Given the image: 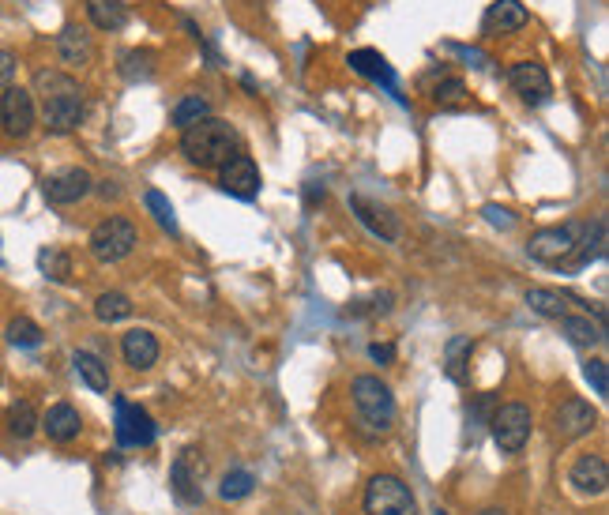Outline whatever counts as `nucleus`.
<instances>
[{"label":"nucleus","instance_id":"4be33fe9","mask_svg":"<svg viewBox=\"0 0 609 515\" xmlns=\"http://www.w3.org/2000/svg\"><path fill=\"white\" fill-rule=\"evenodd\" d=\"M121 354H125V361L132 365V369L147 373V369L158 361V339L151 335V331L132 328V331H125V335H121Z\"/></svg>","mask_w":609,"mask_h":515},{"label":"nucleus","instance_id":"1a4fd4ad","mask_svg":"<svg viewBox=\"0 0 609 515\" xmlns=\"http://www.w3.org/2000/svg\"><path fill=\"white\" fill-rule=\"evenodd\" d=\"M594 425H598V410L572 395V399H564V403L557 406V414H553V437L561 440V444H572V440L587 437Z\"/></svg>","mask_w":609,"mask_h":515},{"label":"nucleus","instance_id":"423d86ee","mask_svg":"<svg viewBox=\"0 0 609 515\" xmlns=\"http://www.w3.org/2000/svg\"><path fill=\"white\" fill-rule=\"evenodd\" d=\"M579 237H583V222L546 226V230L531 234V241H527V256H531V260H538V264L561 267V264H568V260H572Z\"/></svg>","mask_w":609,"mask_h":515},{"label":"nucleus","instance_id":"a878e982","mask_svg":"<svg viewBox=\"0 0 609 515\" xmlns=\"http://www.w3.org/2000/svg\"><path fill=\"white\" fill-rule=\"evenodd\" d=\"M72 365H76L79 380L91 391H110V369H106L102 358H94L91 350H76V354H72Z\"/></svg>","mask_w":609,"mask_h":515},{"label":"nucleus","instance_id":"9b49d317","mask_svg":"<svg viewBox=\"0 0 609 515\" xmlns=\"http://www.w3.org/2000/svg\"><path fill=\"white\" fill-rule=\"evenodd\" d=\"M94 188V177L83 166H72V170H61V173H49L42 192H46V200L53 207H72L79 203L83 196H91Z\"/></svg>","mask_w":609,"mask_h":515},{"label":"nucleus","instance_id":"0eeeda50","mask_svg":"<svg viewBox=\"0 0 609 515\" xmlns=\"http://www.w3.org/2000/svg\"><path fill=\"white\" fill-rule=\"evenodd\" d=\"M493 440H497V448L500 452H508V455H516L523 452V444L531 440L534 433V414H531V406H523V403H504L493 414Z\"/></svg>","mask_w":609,"mask_h":515},{"label":"nucleus","instance_id":"bb28decb","mask_svg":"<svg viewBox=\"0 0 609 515\" xmlns=\"http://www.w3.org/2000/svg\"><path fill=\"white\" fill-rule=\"evenodd\" d=\"M470 354H474V339H470V335H455L452 343L444 346V373L452 376L455 384H463V380H467Z\"/></svg>","mask_w":609,"mask_h":515},{"label":"nucleus","instance_id":"72a5a7b5","mask_svg":"<svg viewBox=\"0 0 609 515\" xmlns=\"http://www.w3.org/2000/svg\"><path fill=\"white\" fill-rule=\"evenodd\" d=\"M252 489H256V474H249V470H230L219 485V497L222 500H245Z\"/></svg>","mask_w":609,"mask_h":515},{"label":"nucleus","instance_id":"dca6fc26","mask_svg":"<svg viewBox=\"0 0 609 515\" xmlns=\"http://www.w3.org/2000/svg\"><path fill=\"white\" fill-rule=\"evenodd\" d=\"M568 485L583 493V497H602L609 489V463L606 455H579L572 470H568Z\"/></svg>","mask_w":609,"mask_h":515},{"label":"nucleus","instance_id":"ddd939ff","mask_svg":"<svg viewBox=\"0 0 609 515\" xmlns=\"http://www.w3.org/2000/svg\"><path fill=\"white\" fill-rule=\"evenodd\" d=\"M219 185L226 196H237V200H256L260 196V170L249 155H230L222 162V177Z\"/></svg>","mask_w":609,"mask_h":515},{"label":"nucleus","instance_id":"a19ab883","mask_svg":"<svg viewBox=\"0 0 609 515\" xmlns=\"http://www.w3.org/2000/svg\"><path fill=\"white\" fill-rule=\"evenodd\" d=\"M324 200V185H316V181H309V185H305V207H309V211H313L316 203Z\"/></svg>","mask_w":609,"mask_h":515},{"label":"nucleus","instance_id":"c9c22d12","mask_svg":"<svg viewBox=\"0 0 609 515\" xmlns=\"http://www.w3.org/2000/svg\"><path fill=\"white\" fill-rule=\"evenodd\" d=\"M463 98H467V87H463V79L455 76L440 79L437 87H433V102H437V106H459Z\"/></svg>","mask_w":609,"mask_h":515},{"label":"nucleus","instance_id":"f704fd0d","mask_svg":"<svg viewBox=\"0 0 609 515\" xmlns=\"http://www.w3.org/2000/svg\"><path fill=\"white\" fill-rule=\"evenodd\" d=\"M143 203H147V211L155 215V222L162 226V230H170V234H177V219H173V203L158 192V188H147L143 192Z\"/></svg>","mask_w":609,"mask_h":515},{"label":"nucleus","instance_id":"c85d7f7f","mask_svg":"<svg viewBox=\"0 0 609 515\" xmlns=\"http://www.w3.org/2000/svg\"><path fill=\"white\" fill-rule=\"evenodd\" d=\"M94 316H98L102 324L128 320V316H132V297L121 294V290H106V294H98V301H94Z\"/></svg>","mask_w":609,"mask_h":515},{"label":"nucleus","instance_id":"393cba45","mask_svg":"<svg viewBox=\"0 0 609 515\" xmlns=\"http://www.w3.org/2000/svg\"><path fill=\"white\" fill-rule=\"evenodd\" d=\"M87 19L98 31H121L128 23L125 0H87Z\"/></svg>","mask_w":609,"mask_h":515},{"label":"nucleus","instance_id":"ea45409f","mask_svg":"<svg viewBox=\"0 0 609 515\" xmlns=\"http://www.w3.org/2000/svg\"><path fill=\"white\" fill-rule=\"evenodd\" d=\"M369 358H373L376 365H391V361H395V346L373 343V346H369Z\"/></svg>","mask_w":609,"mask_h":515},{"label":"nucleus","instance_id":"5701e85b","mask_svg":"<svg viewBox=\"0 0 609 515\" xmlns=\"http://www.w3.org/2000/svg\"><path fill=\"white\" fill-rule=\"evenodd\" d=\"M561 331L572 339L576 346H598L606 343V328L602 324H594L591 313H568L561 316Z\"/></svg>","mask_w":609,"mask_h":515},{"label":"nucleus","instance_id":"58836bf2","mask_svg":"<svg viewBox=\"0 0 609 515\" xmlns=\"http://www.w3.org/2000/svg\"><path fill=\"white\" fill-rule=\"evenodd\" d=\"M12 76H16V57L8 49H0V91L12 87Z\"/></svg>","mask_w":609,"mask_h":515},{"label":"nucleus","instance_id":"c756f323","mask_svg":"<svg viewBox=\"0 0 609 515\" xmlns=\"http://www.w3.org/2000/svg\"><path fill=\"white\" fill-rule=\"evenodd\" d=\"M203 117H211V102L203 98V94H185L177 106H173V125L181 128H192V125H200Z\"/></svg>","mask_w":609,"mask_h":515},{"label":"nucleus","instance_id":"7ed1b4c3","mask_svg":"<svg viewBox=\"0 0 609 515\" xmlns=\"http://www.w3.org/2000/svg\"><path fill=\"white\" fill-rule=\"evenodd\" d=\"M350 395H354V406H358V418L373 433H388L391 425H395V395L391 388L380 380V376H354V384H350Z\"/></svg>","mask_w":609,"mask_h":515},{"label":"nucleus","instance_id":"473e14b6","mask_svg":"<svg viewBox=\"0 0 609 515\" xmlns=\"http://www.w3.org/2000/svg\"><path fill=\"white\" fill-rule=\"evenodd\" d=\"M38 267H42V275H46V279H53V282L72 279V256H68L64 249H53V245L38 252Z\"/></svg>","mask_w":609,"mask_h":515},{"label":"nucleus","instance_id":"2eb2a0df","mask_svg":"<svg viewBox=\"0 0 609 515\" xmlns=\"http://www.w3.org/2000/svg\"><path fill=\"white\" fill-rule=\"evenodd\" d=\"M350 211L358 215V222L373 237H380V241H399V215H395L391 207H384V203H376V200H369V196L354 192V196H350Z\"/></svg>","mask_w":609,"mask_h":515},{"label":"nucleus","instance_id":"aec40b11","mask_svg":"<svg viewBox=\"0 0 609 515\" xmlns=\"http://www.w3.org/2000/svg\"><path fill=\"white\" fill-rule=\"evenodd\" d=\"M527 8L519 0H493L489 12L482 19V31L485 34H512V31H523L527 27Z\"/></svg>","mask_w":609,"mask_h":515},{"label":"nucleus","instance_id":"a211bd4d","mask_svg":"<svg viewBox=\"0 0 609 515\" xmlns=\"http://www.w3.org/2000/svg\"><path fill=\"white\" fill-rule=\"evenodd\" d=\"M57 57H61V64H68V68L91 64V57H94L91 34L83 31L79 23H64L61 34H57Z\"/></svg>","mask_w":609,"mask_h":515},{"label":"nucleus","instance_id":"4468645a","mask_svg":"<svg viewBox=\"0 0 609 515\" xmlns=\"http://www.w3.org/2000/svg\"><path fill=\"white\" fill-rule=\"evenodd\" d=\"M203 459L196 448H185V452L173 459L170 467V485L177 500H185V504H200L203 500Z\"/></svg>","mask_w":609,"mask_h":515},{"label":"nucleus","instance_id":"f257e3e1","mask_svg":"<svg viewBox=\"0 0 609 515\" xmlns=\"http://www.w3.org/2000/svg\"><path fill=\"white\" fill-rule=\"evenodd\" d=\"M34 91L42 94V121L53 136L76 132L83 121V91L76 79L57 68H42L34 72Z\"/></svg>","mask_w":609,"mask_h":515},{"label":"nucleus","instance_id":"6e6552de","mask_svg":"<svg viewBox=\"0 0 609 515\" xmlns=\"http://www.w3.org/2000/svg\"><path fill=\"white\" fill-rule=\"evenodd\" d=\"M34 121H38L34 94L27 87H4V94H0V128L12 140H23V136H31Z\"/></svg>","mask_w":609,"mask_h":515},{"label":"nucleus","instance_id":"f8f14e48","mask_svg":"<svg viewBox=\"0 0 609 515\" xmlns=\"http://www.w3.org/2000/svg\"><path fill=\"white\" fill-rule=\"evenodd\" d=\"M508 83H512V91H516L527 106H542V102H549V98H553V79H549V72L538 61L512 64Z\"/></svg>","mask_w":609,"mask_h":515},{"label":"nucleus","instance_id":"7c9ffc66","mask_svg":"<svg viewBox=\"0 0 609 515\" xmlns=\"http://www.w3.org/2000/svg\"><path fill=\"white\" fill-rule=\"evenodd\" d=\"M155 64L158 57L151 49H128L125 57H121V76H125L128 83H140V79L155 76Z\"/></svg>","mask_w":609,"mask_h":515},{"label":"nucleus","instance_id":"b1692460","mask_svg":"<svg viewBox=\"0 0 609 515\" xmlns=\"http://www.w3.org/2000/svg\"><path fill=\"white\" fill-rule=\"evenodd\" d=\"M598 256H606V219H594L583 226V237H579L576 252H572V260L568 264H591Z\"/></svg>","mask_w":609,"mask_h":515},{"label":"nucleus","instance_id":"e433bc0d","mask_svg":"<svg viewBox=\"0 0 609 515\" xmlns=\"http://www.w3.org/2000/svg\"><path fill=\"white\" fill-rule=\"evenodd\" d=\"M583 373H587V380H591V388L598 391V395H606V391H609L606 361H602V358H591V361H587V365H583Z\"/></svg>","mask_w":609,"mask_h":515},{"label":"nucleus","instance_id":"f3484780","mask_svg":"<svg viewBox=\"0 0 609 515\" xmlns=\"http://www.w3.org/2000/svg\"><path fill=\"white\" fill-rule=\"evenodd\" d=\"M527 305H531V313L549 316V320H561V316H568L572 309L591 313V305H583L576 294H564V290H553V286H531V290H527Z\"/></svg>","mask_w":609,"mask_h":515},{"label":"nucleus","instance_id":"2f4dec72","mask_svg":"<svg viewBox=\"0 0 609 515\" xmlns=\"http://www.w3.org/2000/svg\"><path fill=\"white\" fill-rule=\"evenodd\" d=\"M4 335H8V343L23 346V350L42 346V328L34 324L31 316H12V320H8V328H4Z\"/></svg>","mask_w":609,"mask_h":515},{"label":"nucleus","instance_id":"f03ea898","mask_svg":"<svg viewBox=\"0 0 609 515\" xmlns=\"http://www.w3.org/2000/svg\"><path fill=\"white\" fill-rule=\"evenodd\" d=\"M237 147V132L219 117H203L200 125H192L181 132V155L200 166V170H211V166H222L226 158L234 155Z\"/></svg>","mask_w":609,"mask_h":515},{"label":"nucleus","instance_id":"39448f33","mask_svg":"<svg viewBox=\"0 0 609 515\" xmlns=\"http://www.w3.org/2000/svg\"><path fill=\"white\" fill-rule=\"evenodd\" d=\"M365 515H418V500L403 478L376 474L365 485Z\"/></svg>","mask_w":609,"mask_h":515},{"label":"nucleus","instance_id":"cd10ccee","mask_svg":"<svg viewBox=\"0 0 609 515\" xmlns=\"http://www.w3.org/2000/svg\"><path fill=\"white\" fill-rule=\"evenodd\" d=\"M38 425H42V418H38L34 403H27V399L12 403V410H8V433H12V437L31 440L34 433H38Z\"/></svg>","mask_w":609,"mask_h":515},{"label":"nucleus","instance_id":"79ce46f5","mask_svg":"<svg viewBox=\"0 0 609 515\" xmlns=\"http://www.w3.org/2000/svg\"><path fill=\"white\" fill-rule=\"evenodd\" d=\"M478 515H508V512H504V508H482Z\"/></svg>","mask_w":609,"mask_h":515},{"label":"nucleus","instance_id":"9d476101","mask_svg":"<svg viewBox=\"0 0 609 515\" xmlns=\"http://www.w3.org/2000/svg\"><path fill=\"white\" fill-rule=\"evenodd\" d=\"M158 437L155 422L143 406H132L125 399H117V444L121 448H147Z\"/></svg>","mask_w":609,"mask_h":515},{"label":"nucleus","instance_id":"4c0bfd02","mask_svg":"<svg viewBox=\"0 0 609 515\" xmlns=\"http://www.w3.org/2000/svg\"><path fill=\"white\" fill-rule=\"evenodd\" d=\"M482 215L493 222V226H500V230H512V226H516V215H512L508 207H497V203H485Z\"/></svg>","mask_w":609,"mask_h":515},{"label":"nucleus","instance_id":"6ab92c4d","mask_svg":"<svg viewBox=\"0 0 609 515\" xmlns=\"http://www.w3.org/2000/svg\"><path fill=\"white\" fill-rule=\"evenodd\" d=\"M42 429H46V437L53 444H72L79 437V429H83V418H79V410L72 403H53L42 414Z\"/></svg>","mask_w":609,"mask_h":515},{"label":"nucleus","instance_id":"412c9836","mask_svg":"<svg viewBox=\"0 0 609 515\" xmlns=\"http://www.w3.org/2000/svg\"><path fill=\"white\" fill-rule=\"evenodd\" d=\"M350 68H354L358 76L373 79V83H384L391 94H399L395 68L388 64V57H384V53H376V49H354V53H350Z\"/></svg>","mask_w":609,"mask_h":515},{"label":"nucleus","instance_id":"20e7f679","mask_svg":"<svg viewBox=\"0 0 609 515\" xmlns=\"http://www.w3.org/2000/svg\"><path fill=\"white\" fill-rule=\"evenodd\" d=\"M87 245H91V256L98 264H121L140 245V230L125 215H110V219H102L94 226Z\"/></svg>","mask_w":609,"mask_h":515}]
</instances>
